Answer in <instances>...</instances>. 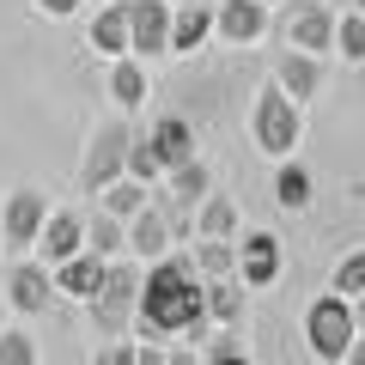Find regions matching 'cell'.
I'll use <instances>...</instances> for the list:
<instances>
[{
    "mask_svg": "<svg viewBox=\"0 0 365 365\" xmlns=\"http://www.w3.org/2000/svg\"><path fill=\"white\" fill-rule=\"evenodd\" d=\"M207 304H201V274L189 256L165 250L140 268V299H134V335L140 341H170V335H189L201 341L207 335Z\"/></svg>",
    "mask_w": 365,
    "mask_h": 365,
    "instance_id": "cell-1",
    "label": "cell"
},
{
    "mask_svg": "<svg viewBox=\"0 0 365 365\" xmlns=\"http://www.w3.org/2000/svg\"><path fill=\"white\" fill-rule=\"evenodd\" d=\"M134 299H140V256H110L104 262V287L86 299V317H91V335L98 341H116V335H134Z\"/></svg>",
    "mask_w": 365,
    "mask_h": 365,
    "instance_id": "cell-2",
    "label": "cell"
},
{
    "mask_svg": "<svg viewBox=\"0 0 365 365\" xmlns=\"http://www.w3.org/2000/svg\"><path fill=\"white\" fill-rule=\"evenodd\" d=\"M250 140H256V153H268V158H287V153L304 146V104L287 98L274 79H262L256 104H250Z\"/></svg>",
    "mask_w": 365,
    "mask_h": 365,
    "instance_id": "cell-3",
    "label": "cell"
},
{
    "mask_svg": "<svg viewBox=\"0 0 365 365\" xmlns=\"http://www.w3.org/2000/svg\"><path fill=\"white\" fill-rule=\"evenodd\" d=\"M353 335H359V323H353V299H347V292L329 287L323 299L304 304V347H311V359L341 365L347 347H353Z\"/></svg>",
    "mask_w": 365,
    "mask_h": 365,
    "instance_id": "cell-4",
    "label": "cell"
},
{
    "mask_svg": "<svg viewBox=\"0 0 365 365\" xmlns=\"http://www.w3.org/2000/svg\"><path fill=\"white\" fill-rule=\"evenodd\" d=\"M128 140H134L128 116H104L86 134V153H79V189H86V195H98L110 177L128 170Z\"/></svg>",
    "mask_w": 365,
    "mask_h": 365,
    "instance_id": "cell-5",
    "label": "cell"
},
{
    "mask_svg": "<svg viewBox=\"0 0 365 365\" xmlns=\"http://www.w3.org/2000/svg\"><path fill=\"white\" fill-rule=\"evenodd\" d=\"M43 220H49V195H43V189H31V182H19L13 195L0 201V244L13 250V256H25V250L37 244Z\"/></svg>",
    "mask_w": 365,
    "mask_h": 365,
    "instance_id": "cell-6",
    "label": "cell"
},
{
    "mask_svg": "<svg viewBox=\"0 0 365 365\" xmlns=\"http://www.w3.org/2000/svg\"><path fill=\"white\" fill-rule=\"evenodd\" d=\"M0 299L13 304L19 317H43L55 304V280H49V262L43 256H13V268H6V287H0Z\"/></svg>",
    "mask_w": 365,
    "mask_h": 365,
    "instance_id": "cell-7",
    "label": "cell"
},
{
    "mask_svg": "<svg viewBox=\"0 0 365 365\" xmlns=\"http://www.w3.org/2000/svg\"><path fill=\"white\" fill-rule=\"evenodd\" d=\"M280 43L292 49H311V55H335V6L329 0H299L280 13Z\"/></svg>",
    "mask_w": 365,
    "mask_h": 365,
    "instance_id": "cell-8",
    "label": "cell"
},
{
    "mask_svg": "<svg viewBox=\"0 0 365 365\" xmlns=\"http://www.w3.org/2000/svg\"><path fill=\"white\" fill-rule=\"evenodd\" d=\"M274 31L268 0H213V37L232 43V49H250Z\"/></svg>",
    "mask_w": 365,
    "mask_h": 365,
    "instance_id": "cell-9",
    "label": "cell"
},
{
    "mask_svg": "<svg viewBox=\"0 0 365 365\" xmlns=\"http://www.w3.org/2000/svg\"><path fill=\"white\" fill-rule=\"evenodd\" d=\"M128 6V49L140 61L170 55V0H122Z\"/></svg>",
    "mask_w": 365,
    "mask_h": 365,
    "instance_id": "cell-10",
    "label": "cell"
},
{
    "mask_svg": "<svg viewBox=\"0 0 365 365\" xmlns=\"http://www.w3.org/2000/svg\"><path fill=\"white\" fill-rule=\"evenodd\" d=\"M268 79L287 91V98L311 104L317 91H323V79H329V55H311V49H292V43H287V49L274 55V73Z\"/></svg>",
    "mask_w": 365,
    "mask_h": 365,
    "instance_id": "cell-11",
    "label": "cell"
},
{
    "mask_svg": "<svg viewBox=\"0 0 365 365\" xmlns=\"http://www.w3.org/2000/svg\"><path fill=\"white\" fill-rule=\"evenodd\" d=\"M280 268H287V250H280L274 232H244V237H237V280H244L250 292L274 287Z\"/></svg>",
    "mask_w": 365,
    "mask_h": 365,
    "instance_id": "cell-12",
    "label": "cell"
},
{
    "mask_svg": "<svg viewBox=\"0 0 365 365\" xmlns=\"http://www.w3.org/2000/svg\"><path fill=\"white\" fill-rule=\"evenodd\" d=\"M104 262H110V256H98V250H73L67 262H55V268H49V280H55V299H73V304H86L91 292L104 287Z\"/></svg>",
    "mask_w": 365,
    "mask_h": 365,
    "instance_id": "cell-13",
    "label": "cell"
},
{
    "mask_svg": "<svg viewBox=\"0 0 365 365\" xmlns=\"http://www.w3.org/2000/svg\"><path fill=\"white\" fill-rule=\"evenodd\" d=\"M37 250L43 262H67L73 250H86V213H73V207H49V220H43V232H37Z\"/></svg>",
    "mask_w": 365,
    "mask_h": 365,
    "instance_id": "cell-14",
    "label": "cell"
},
{
    "mask_svg": "<svg viewBox=\"0 0 365 365\" xmlns=\"http://www.w3.org/2000/svg\"><path fill=\"white\" fill-rule=\"evenodd\" d=\"M213 37V0H177L170 6V55H195Z\"/></svg>",
    "mask_w": 365,
    "mask_h": 365,
    "instance_id": "cell-15",
    "label": "cell"
},
{
    "mask_svg": "<svg viewBox=\"0 0 365 365\" xmlns=\"http://www.w3.org/2000/svg\"><path fill=\"white\" fill-rule=\"evenodd\" d=\"M146 98H153L146 61L140 55H110V104H116L122 116H134V110H146Z\"/></svg>",
    "mask_w": 365,
    "mask_h": 365,
    "instance_id": "cell-16",
    "label": "cell"
},
{
    "mask_svg": "<svg viewBox=\"0 0 365 365\" xmlns=\"http://www.w3.org/2000/svg\"><path fill=\"white\" fill-rule=\"evenodd\" d=\"M140 140L153 146L158 170H170V165H182V158H195V122H189V116H158Z\"/></svg>",
    "mask_w": 365,
    "mask_h": 365,
    "instance_id": "cell-17",
    "label": "cell"
},
{
    "mask_svg": "<svg viewBox=\"0 0 365 365\" xmlns=\"http://www.w3.org/2000/svg\"><path fill=\"white\" fill-rule=\"evenodd\" d=\"M165 250H177V237H170V220L158 213V201H146L140 213H128V256L153 262V256H165Z\"/></svg>",
    "mask_w": 365,
    "mask_h": 365,
    "instance_id": "cell-18",
    "label": "cell"
},
{
    "mask_svg": "<svg viewBox=\"0 0 365 365\" xmlns=\"http://www.w3.org/2000/svg\"><path fill=\"white\" fill-rule=\"evenodd\" d=\"M86 43L104 55V61H110V55H134V49H128V6H122V0L98 6V13L86 19Z\"/></svg>",
    "mask_w": 365,
    "mask_h": 365,
    "instance_id": "cell-19",
    "label": "cell"
},
{
    "mask_svg": "<svg viewBox=\"0 0 365 365\" xmlns=\"http://www.w3.org/2000/svg\"><path fill=\"white\" fill-rule=\"evenodd\" d=\"M201 304H207V323H244L250 287L237 274H213V280H201Z\"/></svg>",
    "mask_w": 365,
    "mask_h": 365,
    "instance_id": "cell-20",
    "label": "cell"
},
{
    "mask_svg": "<svg viewBox=\"0 0 365 365\" xmlns=\"http://www.w3.org/2000/svg\"><path fill=\"white\" fill-rule=\"evenodd\" d=\"M274 201L287 213H304L317 201V177L299 165V153H287V158H274Z\"/></svg>",
    "mask_w": 365,
    "mask_h": 365,
    "instance_id": "cell-21",
    "label": "cell"
},
{
    "mask_svg": "<svg viewBox=\"0 0 365 365\" xmlns=\"http://www.w3.org/2000/svg\"><path fill=\"white\" fill-rule=\"evenodd\" d=\"M158 182H165V195H170V201H182V207H195V201H201V195L213 189V170H207V158L195 153V158H182V165H170V170H165Z\"/></svg>",
    "mask_w": 365,
    "mask_h": 365,
    "instance_id": "cell-22",
    "label": "cell"
},
{
    "mask_svg": "<svg viewBox=\"0 0 365 365\" xmlns=\"http://www.w3.org/2000/svg\"><path fill=\"white\" fill-rule=\"evenodd\" d=\"M146 201H153V182L128 177V170H122V177H110L104 189H98V207H104V213H116V220H128V213H140Z\"/></svg>",
    "mask_w": 365,
    "mask_h": 365,
    "instance_id": "cell-23",
    "label": "cell"
},
{
    "mask_svg": "<svg viewBox=\"0 0 365 365\" xmlns=\"http://www.w3.org/2000/svg\"><path fill=\"white\" fill-rule=\"evenodd\" d=\"M195 237H237V201L220 195V189H207L195 201Z\"/></svg>",
    "mask_w": 365,
    "mask_h": 365,
    "instance_id": "cell-24",
    "label": "cell"
},
{
    "mask_svg": "<svg viewBox=\"0 0 365 365\" xmlns=\"http://www.w3.org/2000/svg\"><path fill=\"white\" fill-rule=\"evenodd\" d=\"M195 274L213 280V274H237V237H195Z\"/></svg>",
    "mask_w": 365,
    "mask_h": 365,
    "instance_id": "cell-25",
    "label": "cell"
},
{
    "mask_svg": "<svg viewBox=\"0 0 365 365\" xmlns=\"http://www.w3.org/2000/svg\"><path fill=\"white\" fill-rule=\"evenodd\" d=\"M86 250H98V256H122L128 250V220H116V213H91L86 220Z\"/></svg>",
    "mask_w": 365,
    "mask_h": 365,
    "instance_id": "cell-26",
    "label": "cell"
},
{
    "mask_svg": "<svg viewBox=\"0 0 365 365\" xmlns=\"http://www.w3.org/2000/svg\"><path fill=\"white\" fill-rule=\"evenodd\" d=\"M335 55L341 61H359L365 67V13H335Z\"/></svg>",
    "mask_w": 365,
    "mask_h": 365,
    "instance_id": "cell-27",
    "label": "cell"
},
{
    "mask_svg": "<svg viewBox=\"0 0 365 365\" xmlns=\"http://www.w3.org/2000/svg\"><path fill=\"white\" fill-rule=\"evenodd\" d=\"M329 287H335V292H347V299H353V292H365V244H359V250H347V256L335 262Z\"/></svg>",
    "mask_w": 365,
    "mask_h": 365,
    "instance_id": "cell-28",
    "label": "cell"
},
{
    "mask_svg": "<svg viewBox=\"0 0 365 365\" xmlns=\"http://www.w3.org/2000/svg\"><path fill=\"white\" fill-rule=\"evenodd\" d=\"M0 365H37V341L25 329H0Z\"/></svg>",
    "mask_w": 365,
    "mask_h": 365,
    "instance_id": "cell-29",
    "label": "cell"
},
{
    "mask_svg": "<svg viewBox=\"0 0 365 365\" xmlns=\"http://www.w3.org/2000/svg\"><path fill=\"white\" fill-rule=\"evenodd\" d=\"M31 6H37L43 19H73L79 13V0H31Z\"/></svg>",
    "mask_w": 365,
    "mask_h": 365,
    "instance_id": "cell-30",
    "label": "cell"
},
{
    "mask_svg": "<svg viewBox=\"0 0 365 365\" xmlns=\"http://www.w3.org/2000/svg\"><path fill=\"white\" fill-rule=\"evenodd\" d=\"M347 365H365V335H353V347H347Z\"/></svg>",
    "mask_w": 365,
    "mask_h": 365,
    "instance_id": "cell-31",
    "label": "cell"
},
{
    "mask_svg": "<svg viewBox=\"0 0 365 365\" xmlns=\"http://www.w3.org/2000/svg\"><path fill=\"white\" fill-rule=\"evenodd\" d=\"M353 323H359V335H365V292H353Z\"/></svg>",
    "mask_w": 365,
    "mask_h": 365,
    "instance_id": "cell-32",
    "label": "cell"
},
{
    "mask_svg": "<svg viewBox=\"0 0 365 365\" xmlns=\"http://www.w3.org/2000/svg\"><path fill=\"white\" fill-rule=\"evenodd\" d=\"M353 13H365V0H353Z\"/></svg>",
    "mask_w": 365,
    "mask_h": 365,
    "instance_id": "cell-33",
    "label": "cell"
},
{
    "mask_svg": "<svg viewBox=\"0 0 365 365\" xmlns=\"http://www.w3.org/2000/svg\"><path fill=\"white\" fill-rule=\"evenodd\" d=\"M170 6H177V0H170Z\"/></svg>",
    "mask_w": 365,
    "mask_h": 365,
    "instance_id": "cell-34",
    "label": "cell"
},
{
    "mask_svg": "<svg viewBox=\"0 0 365 365\" xmlns=\"http://www.w3.org/2000/svg\"><path fill=\"white\" fill-rule=\"evenodd\" d=\"M268 6H274V0H268Z\"/></svg>",
    "mask_w": 365,
    "mask_h": 365,
    "instance_id": "cell-35",
    "label": "cell"
}]
</instances>
